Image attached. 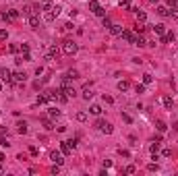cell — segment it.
<instances>
[{"mask_svg": "<svg viewBox=\"0 0 178 176\" xmlns=\"http://www.w3.org/2000/svg\"><path fill=\"white\" fill-rule=\"evenodd\" d=\"M39 11H41L39 6H33V4H25L21 13H23V17H29V15H33V13H39Z\"/></svg>", "mask_w": 178, "mask_h": 176, "instance_id": "5", "label": "cell"}, {"mask_svg": "<svg viewBox=\"0 0 178 176\" xmlns=\"http://www.w3.org/2000/svg\"><path fill=\"white\" fill-rule=\"evenodd\" d=\"M8 37V33H6V29H0V41H4Z\"/></svg>", "mask_w": 178, "mask_h": 176, "instance_id": "37", "label": "cell"}, {"mask_svg": "<svg viewBox=\"0 0 178 176\" xmlns=\"http://www.w3.org/2000/svg\"><path fill=\"white\" fill-rule=\"evenodd\" d=\"M0 89H2V83H0Z\"/></svg>", "mask_w": 178, "mask_h": 176, "instance_id": "53", "label": "cell"}, {"mask_svg": "<svg viewBox=\"0 0 178 176\" xmlns=\"http://www.w3.org/2000/svg\"><path fill=\"white\" fill-rule=\"evenodd\" d=\"M162 155H164V157H170V155H172V149H164Z\"/></svg>", "mask_w": 178, "mask_h": 176, "instance_id": "43", "label": "cell"}, {"mask_svg": "<svg viewBox=\"0 0 178 176\" xmlns=\"http://www.w3.org/2000/svg\"><path fill=\"white\" fill-rule=\"evenodd\" d=\"M145 37H143V35H137V39H135V46H145Z\"/></svg>", "mask_w": 178, "mask_h": 176, "instance_id": "23", "label": "cell"}, {"mask_svg": "<svg viewBox=\"0 0 178 176\" xmlns=\"http://www.w3.org/2000/svg\"><path fill=\"white\" fill-rule=\"evenodd\" d=\"M162 104L166 106V108H168V110H170V108H172V106H174V100L170 98V95H166V98L162 100Z\"/></svg>", "mask_w": 178, "mask_h": 176, "instance_id": "19", "label": "cell"}, {"mask_svg": "<svg viewBox=\"0 0 178 176\" xmlns=\"http://www.w3.org/2000/svg\"><path fill=\"white\" fill-rule=\"evenodd\" d=\"M17 133L19 135H27V122H19V124H17Z\"/></svg>", "mask_w": 178, "mask_h": 176, "instance_id": "14", "label": "cell"}, {"mask_svg": "<svg viewBox=\"0 0 178 176\" xmlns=\"http://www.w3.org/2000/svg\"><path fill=\"white\" fill-rule=\"evenodd\" d=\"M13 81L15 83H25L27 81V75H25L23 70H17V73H13Z\"/></svg>", "mask_w": 178, "mask_h": 176, "instance_id": "8", "label": "cell"}, {"mask_svg": "<svg viewBox=\"0 0 178 176\" xmlns=\"http://www.w3.org/2000/svg\"><path fill=\"white\" fill-rule=\"evenodd\" d=\"M41 2H48V0H41Z\"/></svg>", "mask_w": 178, "mask_h": 176, "instance_id": "52", "label": "cell"}, {"mask_svg": "<svg viewBox=\"0 0 178 176\" xmlns=\"http://www.w3.org/2000/svg\"><path fill=\"white\" fill-rule=\"evenodd\" d=\"M124 172H126V174H135L137 170H135V166H126V168H124Z\"/></svg>", "mask_w": 178, "mask_h": 176, "instance_id": "36", "label": "cell"}, {"mask_svg": "<svg viewBox=\"0 0 178 176\" xmlns=\"http://www.w3.org/2000/svg\"><path fill=\"white\" fill-rule=\"evenodd\" d=\"M95 126L100 128L104 135H112V130H114V128H112V124H110V122H106V120H97V122H95Z\"/></svg>", "mask_w": 178, "mask_h": 176, "instance_id": "2", "label": "cell"}, {"mask_svg": "<svg viewBox=\"0 0 178 176\" xmlns=\"http://www.w3.org/2000/svg\"><path fill=\"white\" fill-rule=\"evenodd\" d=\"M132 11H135V17H137L139 23H145V21H147V15H145L143 11H137V8H132Z\"/></svg>", "mask_w": 178, "mask_h": 176, "instance_id": "11", "label": "cell"}, {"mask_svg": "<svg viewBox=\"0 0 178 176\" xmlns=\"http://www.w3.org/2000/svg\"><path fill=\"white\" fill-rule=\"evenodd\" d=\"M157 15H159V17H168V15H170L168 6H157Z\"/></svg>", "mask_w": 178, "mask_h": 176, "instance_id": "20", "label": "cell"}, {"mask_svg": "<svg viewBox=\"0 0 178 176\" xmlns=\"http://www.w3.org/2000/svg\"><path fill=\"white\" fill-rule=\"evenodd\" d=\"M66 75H68L70 79H77V77H79V73H77V70H68V73H66Z\"/></svg>", "mask_w": 178, "mask_h": 176, "instance_id": "41", "label": "cell"}, {"mask_svg": "<svg viewBox=\"0 0 178 176\" xmlns=\"http://www.w3.org/2000/svg\"><path fill=\"white\" fill-rule=\"evenodd\" d=\"M137 93H145V85H137Z\"/></svg>", "mask_w": 178, "mask_h": 176, "instance_id": "48", "label": "cell"}, {"mask_svg": "<svg viewBox=\"0 0 178 176\" xmlns=\"http://www.w3.org/2000/svg\"><path fill=\"white\" fill-rule=\"evenodd\" d=\"M122 120H124V122H132V118L128 116V114H122Z\"/></svg>", "mask_w": 178, "mask_h": 176, "instance_id": "50", "label": "cell"}, {"mask_svg": "<svg viewBox=\"0 0 178 176\" xmlns=\"http://www.w3.org/2000/svg\"><path fill=\"white\" fill-rule=\"evenodd\" d=\"M43 126H46L48 130H52V128H56V126H54V124H52V122H50V120H43Z\"/></svg>", "mask_w": 178, "mask_h": 176, "instance_id": "38", "label": "cell"}, {"mask_svg": "<svg viewBox=\"0 0 178 176\" xmlns=\"http://www.w3.org/2000/svg\"><path fill=\"white\" fill-rule=\"evenodd\" d=\"M21 52H23V54H29V46H27V43H21Z\"/></svg>", "mask_w": 178, "mask_h": 176, "instance_id": "39", "label": "cell"}, {"mask_svg": "<svg viewBox=\"0 0 178 176\" xmlns=\"http://www.w3.org/2000/svg\"><path fill=\"white\" fill-rule=\"evenodd\" d=\"M83 98H85L87 102H89V100H91V98H93V91H91V89H89V87H87V89L83 91Z\"/></svg>", "mask_w": 178, "mask_h": 176, "instance_id": "24", "label": "cell"}, {"mask_svg": "<svg viewBox=\"0 0 178 176\" xmlns=\"http://www.w3.org/2000/svg\"><path fill=\"white\" fill-rule=\"evenodd\" d=\"M0 172H2V162H0Z\"/></svg>", "mask_w": 178, "mask_h": 176, "instance_id": "51", "label": "cell"}, {"mask_svg": "<svg viewBox=\"0 0 178 176\" xmlns=\"http://www.w3.org/2000/svg\"><path fill=\"white\" fill-rule=\"evenodd\" d=\"M8 145H11V143H8L6 139H0V147H8Z\"/></svg>", "mask_w": 178, "mask_h": 176, "instance_id": "46", "label": "cell"}, {"mask_svg": "<svg viewBox=\"0 0 178 176\" xmlns=\"http://www.w3.org/2000/svg\"><path fill=\"white\" fill-rule=\"evenodd\" d=\"M41 13H43V21H48V23L56 19V15H54V13H52V11H41Z\"/></svg>", "mask_w": 178, "mask_h": 176, "instance_id": "16", "label": "cell"}, {"mask_svg": "<svg viewBox=\"0 0 178 176\" xmlns=\"http://www.w3.org/2000/svg\"><path fill=\"white\" fill-rule=\"evenodd\" d=\"M68 143H70V147H73V149H75V147H77V143H79V139H70V141H68Z\"/></svg>", "mask_w": 178, "mask_h": 176, "instance_id": "45", "label": "cell"}, {"mask_svg": "<svg viewBox=\"0 0 178 176\" xmlns=\"http://www.w3.org/2000/svg\"><path fill=\"white\" fill-rule=\"evenodd\" d=\"M120 6H122V8H128V6H130V2H128V0H122Z\"/></svg>", "mask_w": 178, "mask_h": 176, "instance_id": "49", "label": "cell"}, {"mask_svg": "<svg viewBox=\"0 0 178 176\" xmlns=\"http://www.w3.org/2000/svg\"><path fill=\"white\" fill-rule=\"evenodd\" d=\"M147 170H149V172H153V170H157V164H149V166H147Z\"/></svg>", "mask_w": 178, "mask_h": 176, "instance_id": "47", "label": "cell"}, {"mask_svg": "<svg viewBox=\"0 0 178 176\" xmlns=\"http://www.w3.org/2000/svg\"><path fill=\"white\" fill-rule=\"evenodd\" d=\"M135 31H137V33H143V31H145V25H143V23H137Z\"/></svg>", "mask_w": 178, "mask_h": 176, "instance_id": "34", "label": "cell"}, {"mask_svg": "<svg viewBox=\"0 0 178 176\" xmlns=\"http://www.w3.org/2000/svg\"><path fill=\"white\" fill-rule=\"evenodd\" d=\"M77 50H79V46L73 39H64V41H62V52H64V54L73 56V54H77Z\"/></svg>", "mask_w": 178, "mask_h": 176, "instance_id": "1", "label": "cell"}, {"mask_svg": "<svg viewBox=\"0 0 178 176\" xmlns=\"http://www.w3.org/2000/svg\"><path fill=\"white\" fill-rule=\"evenodd\" d=\"M89 8H91V11H93L97 17H104V13H106L104 8H102V4L97 2V0H91V2H89Z\"/></svg>", "mask_w": 178, "mask_h": 176, "instance_id": "4", "label": "cell"}, {"mask_svg": "<svg viewBox=\"0 0 178 176\" xmlns=\"http://www.w3.org/2000/svg\"><path fill=\"white\" fill-rule=\"evenodd\" d=\"M149 151H151V153H157V151H159V141H155V143L149 147Z\"/></svg>", "mask_w": 178, "mask_h": 176, "instance_id": "25", "label": "cell"}, {"mask_svg": "<svg viewBox=\"0 0 178 176\" xmlns=\"http://www.w3.org/2000/svg\"><path fill=\"white\" fill-rule=\"evenodd\" d=\"M60 151L64 153V155H68L70 151H73V147H70V143H68V141H60Z\"/></svg>", "mask_w": 178, "mask_h": 176, "instance_id": "9", "label": "cell"}, {"mask_svg": "<svg viewBox=\"0 0 178 176\" xmlns=\"http://www.w3.org/2000/svg\"><path fill=\"white\" fill-rule=\"evenodd\" d=\"M120 37H122L124 41H128V43H132V46H135V39H137V35L132 33V31H128V29H122Z\"/></svg>", "mask_w": 178, "mask_h": 176, "instance_id": "3", "label": "cell"}, {"mask_svg": "<svg viewBox=\"0 0 178 176\" xmlns=\"http://www.w3.org/2000/svg\"><path fill=\"white\" fill-rule=\"evenodd\" d=\"M73 27H75L73 23H64V27H62V29H64V31H73Z\"/></svg>", "mask_w": 178, "mask_h": 176, "instance_id": "40", "label": "cell"}, {"mask_svg": "<svg viewBox=\"0 0 178 176\" xmlns=\"http://www.w3.org/2000/svg\"><path fill=\"white\" fill-rule=\"evenodd\" d=\"M50 160L54 162V164H58V166H62V164H64V157H62V151H52V153H50Z\"/></svg>", "mask_w": 178, "mask_h": 176, "instance_id": "6", "label": "cell"}, {"mask_svg": "<svg viewBox=\"0 0 178 176\" xmlns=\"http://www.w3.org/2000/svg\"><path fill=\"white\" fill-rule=\"evenodd\" d=\"M48 102H50L48 95H37V104H48Z\"/></svg>", "mask_w": 178, "mask_h": 176, "instance_id": "29", "label": "cell"}, {"mask_svg": "<svg viewBox=\"0 0 178 176\" xmlns=\"http://www.w3.org/2000/svg\"><path fill=\"white\" fill-rule=\"evenodd\" d=\"M8 50H11L13 54H17V52L21 50V46H17V43H11V46H8Z\"/></svg>", "mask_w": 178, "mask_h": 176, "instance_id": "31", "label": "cell"}, {"mask_svg": "<svg viewBox=\"0 0 178 176\" xmlns=\"http://www.w3.org/2000/svg\"><path fill=\"white\" fill-rule=\"evenodd\" d=\"M77 120H79V122L87 120V114H85V112H77Z\"/></svg>", "mask_w": 178, "mask_h": 176, "instance_id": "30", "label": "cell"}, {"mask_svg": "<svg viewBox=\"0 0 178 176\" xmlns=\"http://www.w3.org/2000/svg\"><path fill=\"white\" fill-rule=\"evenodd\" d=\"M151 81H153V77H151V75H143V85H149Z\"/></svg>", "mask_w": 178, "mask_h": 176, "instance_id": "32", "label": "cell"}, {"mask_svg": "<svg viewBox=\"0 0 178 176\" xmlns=\"http://www.w3.org/2000/svg\"><path fill=\"white\" fill-rule=\"evenodd\" d=\"M108 31H110L112 35H120V33H122V27H120V25H116V23H112V27H110Z\"/></svg>", "mask_w": 178, "mask_h": 176, "instance_id": "15", "label": "cell"}, {"mask_svg": "<svg viewBox=\"0 0 178 176\" xmlns=\"http://www.w3.org/2000/svg\"><path fill=\"white\" fill-rule=\"evenodd\" d=\"M60 116V110H56V108H50V118H58Z\"/></svg>", "mask_w": 178, "mask_h": 176, "instance_id": "27", "label": "cell"}, {"mask_svg": "<svg viewBox=\"0 0 178 176\" xmlns=\"http://www.w3.org/2000/svg\"><path fill=\"white\" fill-rule=\"evenodd\" d=\"M27 21H29L31 27H37V25H39V17H37V15H29V17H27Z\"/></svg>", "mask_w": 178, "mask_h": 176, "instance_id": "13", "label": "cell"}, {"mask_svg": "<svg viewBox=\"0 0 178 176\" xmlns=\"http://www.w3.org/2000/svg\"><path fill=\"white\" fill-rule=\"evenodd\" d=\"M89 112H91L93 116H100V114H102V106H97V104H93L91 108H89Z\"/></svg>", "mask_w": 178, "mask_h": 176, "instance_id": "17", "label": "cell"}, {"mask_svg": "<svg viewBox=\"0 0 178 176\" xmlns=\"http://www.w3.org/2000/svg\"><path fill=\"white\" fill-rule=\"evenodd\" d=\"M0 79H2V83H11L13 81V73L8 68H0Z\"/></svg>", "mask_w": 178, "mask_h": 176, "instance_id": "7", "label": "cell"}, {"mask_svg": "<svg viewBox=\"0 0 178 176\" xmlns=\"http://www.w3.org/2000/svg\"><path fill=\"white\" fill-rule=\"evenodd\" d=\"M168 17H172V19H178V11H176V8H172V11H170V15H168Z\"/></svg>", "mask_w": 178, "mask_h": 176, "instance_id": "42", "label": "cell"}, {"mask_svg": "<svg viewBox=\"0 0 178 176\" xmlns=\"http://www.w3.org/2000/svg\"><path fill=\"white\" fill-rule=\"evenodd\" d=\"M168 8H178V0H168Z\"/></svg>", "mask_w": 178, "mask_h": 176, "instance_id": "35", "label": "cell"}, {"mask_svg": "<svg viewBox=\"0 0 178 176\" xmlns=\"http://www.w3.org/2000/svg\"><path fill=\"white\" fill-rule=\"evenodd\" d=\"M168 41H174V33L172 31L166 33V35H162V43H168Z\"/></svg>", "mask_w": 178, "mask_h": 176, "instance_id": "21", "label": "cell"}, {"mask_svg": "<svg viewBox=\"0 0 178 176\" xmlns=\"http://www.w3.org/2000/svg\"><path fill=\"white\" fill-rule=\"evenodd\" d=\"M155 128L159 130V133H166V130H168V126H166L164 120H157V122H155Z\"/></svg>", "mask_w": 178, "mask_h": 176, "instance_id": "18", "label": "cell"}, {"mask_svg": "<svg viewBox=\"0 0 178 176\" xmlns=\"http://www.w3.org/2000/svg\"><path fill=\"white\" fill-rule=\"evenodd\" d=\"M104 102H106V104H114V100L110 98V95H106V93H104Z\"/></svg>", "mask_w": 178, "mask_h": 176, "instance_id": "44", "label": "cell"}, {"mask_svg": "<svg viewBox=\"0 0 178 176\" xmlns=\"http://www.w3.org/2000/svg\"><path fill=\"white\" fill-rule=\"evenodd\" d=\"M102 23H104V27H106V29H110V27H112V21L108 19V17H104V21H102Z\"/></svg>", "mask_w": 178, "mask_h": 176, "instance_id": "33", "label": "cell"}, {"mask_svg": "<svg viewBox=\"0 0 178 176\" xmlns=\"http://www.w3.org/2000/svg\"><path fill=\"white\" fill-rule=\"evenodd\" d=\"M54 56H58V48L56 46H50L48 48V54H46V60H52Z\"/></svg>", "mask_w": 178, "mask_h": 176, "instance_id": "10", "label": "cell"}, {"mask_svg": "<svg viewBox=\"0 0 178 176\" xmlns=\"http://www.w3.org/2000/svg\"><path fill=\"white\" fill-rule=\"evenodd\" d=\"M153 33H157V35H166V25H162V23L153 25Z\"/></svg>", "mask_w": 178, "mask_h": 176, "instance_id": "12", "label": "cell"}, {"mask_svg": "<svg viewBox=\"0 0 178 176\" xmlns=\"http://www.w3.org/2000/svg\"><path fill=\"white\" fill-rule=\"evenodd\" d=\"M62 89H64V93L68 95V100H70V98H75V95H77V91L73 89V87H62Z\"/></svg>", "mask_w": 178, "mask_h": 176, "instance_id": "22", "label": "cell"}, {"mask_svg": "<svg viewBox=\"0 0 178 176\" xmlns=\"http://www.w3.org/2000/svg\"><path fill=\"white\" fill-rule=\"evenodd\" d=\"M118 89H120V91H126V89H128V81H120V83H118Z\"/></svg>", "mask_w": 178, "mask_h": 176, "instance_id": "26", "label": "cell"}, {"mask_svg": "<svg viewBox=\"0 0 178 176\" xmlns=\"http://www.w3.org/2000/svg\"><path fill=\"white\" fill-rule=\"evenodd\" d=\"M60 11H62V6H60V4H52V13H54L56 17L60 15Z\"/></svg>", "mask_w": 178, "mask_h": 176, "instance_id": "28", "label": "cell"}]
</instances>
